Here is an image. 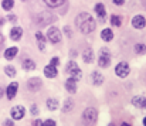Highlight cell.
Returning <instances> with one entry per match:
<instances>
[{
	"mask_svg": "<svg viewBox=\"0 0 146 126\" xmlns=\"http://www.w3.org/2000/svg\"><path fill=\"white\" fill-rule=\"evenodd\" d=\"M47 38H48L50 41L52 42V44H57V42L61 41V31L57 29V27H50L48 31H47Z\"/></svg>",
	"mask_w": 146,
	"mask_h": 126,
	"instance_id": "cell-7",
	"label": "cell"
},
{
	"mask_svg": "<svg viewBox=\"0 0 146 126\" xmlns=\"http://www.w3.org/2000/svg\"><path fill=\"white\" fill-rule=\"evenodd\" d=\"M64 33L67 34V37H68V38H70V37H72V30H71V27L65 26V27H64Z\"/></svg>",
	"mask_w": 146,
	"mask_h": 126,
	"instance_id": "cell-33",
	"label": "cell"
},
{
	"mask_svg": "<svg viewBox=\"0 0 146 126\" xmlns=\"http://www.w3.org/2000/svg\"><path fill=\"white\" fill-rule=\"evenodd\" d=\"M145 108H146V101H145Z\"/></svg>",
	"mask_w": 146,
	"mask_h": 126,
	"instance_id": "cell-45",
	"label": "cell"
},
{
	"mask_svg": "<svg viewBox=\"0 0 146 126\" xmlns=\"http://www.w3.org/2000/svg\"><path fill=\"white\" fill-rule=\"evenodd\" d=\"M111 23H112L115 27H121V26H122V17H121V16H116V14H112V16H111Z\"/></svg>",
	"mask_w": 146,
	"mask_h": 126,
	"instance_id": "cell-26",
	"label": "cell"
},
{
	"mask_svg": "<svg viewBox=\"0 0 146 126\" xmlns=\"http://www.w3.org/2000/svg\"><path fill=\"white\" fill-rule=\"evenodd\" d=\"M129 72H131V67H129L128 62L121 61V62L116 64V67H115V74H116L119 78H126V77L129 75Z\"/></svg>",
	"mask_w": 146,
	"mask_h": 126,
	"instance_id": "cell-5",
	"label": "cell"
},
{
	"mask_svg": "<svg viewBox=\"0 0 146 126\" xmlns=\"http://www.w3.org/2000/svg\"><path fill=\"white\" fill-rule=\"evenodd\" d=\"M145 101H146V96L138 95V96L132 98V105L136 106V108H145Z\"/></svg>",
	"mask_w": 146,
	"mask_h": 126,
	"instance_id": "cell-21",
	"label": "cell"
},
{
	"mask_svg": "<svg viewBox=\"0 0 146 126\" xmlns=\"http://www.w3.org/2000/svg\"><path fill=\"white\" fill-rule=\"evenodd\" d=\"M36 38H37V42H38L40 51H44V50H46V36H44L41 31H37V33H36Z\"/></svg>",
	"mask_w": 146,
	"mask_h": 126,
	"instance_id": "cell-22",
	"label": "cell"
},
{
	"mask_svg": "<svg viewBox=\"0 0 146 126\" xmlns=\"http://www.w3.org/2000/svg\"><path fill=\"white\" fill-rule=\"evenodd\" d=\"M3 126H14V122H13V119L10 118V119H6L4 122H3Z\"/></svg>",
	"mask_w": 146,
	"mask_h": 126,
	"instance_id": "cell-34",
	"label": "cell"
},
{
	"mask_svg": "<svg viewBox=\"0 0 146 126\" xmlns=\"http://www.w3.org/2000/svg\"><path fill=\"white\" fill-rule=\"evenodd\" d=\"M111 58H112V55H111L109 50L105 48V47L101 48L99 50V55H98V65L101 68H108L111 65Z\"/></svg>",
	"mask_w": 146,
	"mask_h": 126,
	"instance_id": "cell-4",
	"label": "cell"
},
{
	"mask_svg": "<svg viewBox=\"0 0 146 126\" xmlns=\"http://www.w3.org/2000/svg\"><path fill=\"white\" fill-rule=\"evenodd\" d=\"M50 65L58 67V65H60V58H58V57H52V58L50 60Z\"/></svg>",
	"mask_w": 146,
	"mask_h": 126,
	"instance_id": "cell-32",
	"label": "cell"
},
{
	"mask_svg": "<svg viewBox=\"0 0 146 126\" xmlns=\"http://www.w3.org/2000/svg\"><path fill=\"white\" fill-rule=\"evenodd\" d=\"M30 113L33 115V118H34V116H38L40 111H38V106H37L36 103H33V105L30 106Z\"/></svg>",
	"mask_w": 146,
	"mask_h": 126,
	"instance_id": "cell-30",
	"label": "cell"
},
{
	"mask_svg": "<svg viewBox=\"0 0 146 126\" xmlns=\"http://www.w3.org/2000/svg\"><path fill=\"white\" fill-rule=\"evenodd\" d=\"M13 6H14V0H3L1 1V7L6 11H10L13 9Z\"/></svg>",
	"mask_w": 146,
	"mask_h": 126,
	"instance_id": "cell-27",
	"label": "cell"
},
{
	"mask_svg": "<svg viewBox=\"0 0 146 126\" xmlns=\"http://www.w3.org/2000/svg\"><path fill=\"white\" fill-rule=\"evenodd\" d=\"M72 108H74V101L71 98H67L64 101V105H62V113H67V112L72 111Z\"/></svg>",
	"mask_w": 146,
	"mask_h": 126,
	"instance_id": "cell-24",
	"label": "cell"
},
{
	"mask_svg": "<svg viewBox=\"0 0 146 126\" xmlns=\"http://www.w3.org/2000/svg\"><path fill=\"white\" fill-rule=\"evenodd\" d=\"M7 19H9V20H16V17H14L13 14H9V16H7Z\"/></svg>",
	"mask_w": 146,
	"mask_h": 126,
	"instance_id": "cell-38",
	"label": "cell"
},
{
	"mask_svg": "<svg viewBox=\"0 0 146 126\" xmlns=\"http://www.w3.org/2000/svg\"><path fill=\"white\" fill-rule=\"evenodd\" d=\"M17 89H19V84H17L16 81H13L11 84L7 85L4 94H6V96H7L9 101H13V99L16 98V95H17Z\"/></svg>",
	"mask_w": 146,
	"mask_h": 126,
	"instance_id": "cell-9",
	"label": "cell"
},
{
	"mask_svg": "<svg viewBox=\"0 0 146 126\" xmlns=\"http://www.w3.org/2000/svg\"><path fill=\"white\" fill-rule=\"evenodd\" d=\"M101 38L105 42L112 41V40H113V31H112L111 29H104V30L101 31Z\"/></svg>",
	"mask_w": 146,
	"mask_h": 126,
	"instance_id": "cell-20",
	"label": "cell"
},
{
	"mask_svg": "<svg viewBox=\"0 0 146 126\" xmlns=\"http://www.w3.org/2000/svg\"><path fill=\"white\" fill-rule=\"evenodd\" d=\"M3 23H4V19H1V17H0V24H3Z\"/></svg>",
	"mask_w": 146,
	"mask_h": 126,
	"instance_id": "cell-42",
	"label": "cell"
},
{
	"mask_svg": "<svg viewBox=\"0 0 146 126\" xmlns=\"http://www.w3.org/2000/svg\"><path fill=\"white\" fill-rule=\"evenodd\" d=\"M17 52H19V48H17V47H9V48H6V51H4V58H6L7 61H11L13 58H16Z\"/></svg>",
	"mask_w": 146,
	"mask_h": 126,
	"instance_id": "cell-16",
	"label": "cell"
},
{
	"mask_svg": "<svg viewBox=\"0 0 146 126\" xmlns=\"http://www.w3.org/2000/svg\"><path fill=\"white\" fill-rule=\"evenodd\" d=\"M94 10H95V13H97L98 19L104 21V20H105V16H106V10H105V6H104L102 3H98V4H95Z\"/></svg>",
	"mask_w": 146,
	"mask_h": 126,
	"instance_id": "cell-17",
	"label": "cell"
},
{
	"mask_svg": "<svg viewBox=\"0 0 146 126\" xmlns=\"http://www.w3.org/2000/svg\"><path fill=\"white\" fill-rule=\"evenodd\" d=\"M135 52L138 54V55H143V54H146V45L145 44H136L135 45Z\"/></svg>",
	"mask_w": 146,
	"mask_h": 126,
	"instance_id": "cell-29",
	"label": "cell"
},
{
	"mask_svg": "<svg viewBox=\"0 0 146 126\" xmlns=\"http://www.w3.org/2000/svg\"><path fill=\"white\" fill-rule=\"evenodd\" d=\"M97 121H98V111L95 108H92V106L87 108V109L84 111V113H82V122H84V125L95 126Z\"/></svg>",
	"mask_w": 146,
	"mask_h": 126,
	"instance_id": "cell-2",
	"label": "cell"
},
{
	"mask_svg": "<svg viewBox=\"0 0 146 126\" xmlns=\"http://www.w3.org/2000/svg\"><path fill=\"white\" fill-rule=\"evenodd\" d=\"M77 82H78V80H75V78H72V77H70L67 81H65V89L70 92V94H75L77 92Z\"/></svg>",
	"mask_w": 146,
	"mask_h": 126,
	"instance_id": "cell-12",
	"label": "cell"
},
{
	"mask_svg": "<svg viewBox=\"0 0 146 126\" xmlns=\"http://www.w3.org/2000/svg\"><path fill=\"white\" fill-rule=\"evenodd\" d=\"M21 36H23V29L21 27H13L10 30V38L13 41H19L21 38Z\"/></svg>",
	"mask_w": 146,
	"mask_h": 126,
	"instance_id": "cell-15",
	"label": "cell"
},
{
	"mask_svg": "<svg viewBox=\"0 0 146 126\" xmlns=\"http://www.w3.org/2000/svg\"><path fill=\"white\" fill-rule=\"evenodd\" d=\"M21 67H23V70H26V71H33V70H36V62H34L33 60H30V58H26V60H23Z\"/></svg>",
	"mask_w": 146,
	"mask_h": 126,
	"instance_id": "cell-23",
	"label": "cell"
},
{
	"mask_svg": "<svg viewBox=\"0 0 146 126\" xmlns=\"http://www.w3.org/2000/svg\"><path fill=\"white\" fill-rule=\"evenodd\" d=\"M3 44H4V38H3V36H1V33H0V48L3 47Z\"/></svg>",
	"mask_w": 146,
	"mask_h": 126,
	"instance_id": "cell-37",
	"label": "cell"
},
{
	"mask_svg": "<svg viewBox=\"0 0 146 126\" xmlns=\"http://www.w3.org/2000/svg\"><path fill=\"white\" fill-rule=\"evenodd\" d=\"M142 1H143V4H145V6H146V0H142Z\"/></svg>",
	"mask_w": 146,
	"mask_h": 126,
	"instance_id": "cell-43",
	"label": "cell"
},
{
	"mask_svg": "<svg viewBox=\"0 0 146 126\" xmlns=\"http://www.w3.org/2000/svg\"><path fill=\"white\" fill-rule=\"evenodd\" d=\"M46 106H47L48 111L52 112V111H57V109L60 108V102H58L57 98H48L47 102H46Z\"/></svg>",
	"mask_w": 146,
	"mask_h": 126,
	"instance_id": "cell-19",
	"label": "cell"
},
{
	"mask_svg": "<svg viewBox=\"0 0 146 126\" xmlns=\"http://www.w3.org/2000/svg\"><path fill=\"white\" fill-rule=\"evenodd\" d=\"M90 80H91V82L95 85V86H99V85L104 84V75H102L99 71H94V72L90 75Z\"/></svg>",
	"mask_w": 146,
	"mask_h": 126,
	"instance_id": "cell-13",
	"label": "cell"
},
{
	"mask_svg": "<svg viewBox=\"0 0 146 126\" xmlns=\"http://www.w3.org/2000/svg\"><path fill=\"white\" fill-rule=\"evenodd\" d=\"M82 60L85 64H92L94 62V51L92 48H85L82 51Z\"/></svg>",
	"mask_w": 146,
	"mask_h": 126,
	"instance_id": "cell-14",
	"label": "cell"
},
{
	"mask_svg": "<svg viewBox=\"0 0 146 126\" xmlns=\"http://www.w3.org/2000/svg\"><path fill=\"white\" fill-rule=\"evenodd\" d=\"M75 24H77V27L81 30V33L82 34H91L94 30H95V27H97V23H95V20L91 17V14L90 13H80L77 17H75Z\"/></svg>",
	"mask_w": 146,
	"mask_h": 126,
	"instance_id": "cell-1",
	"label": "cell"
},
{
	"mask_svg": "<svg viewBox=\"0 0 146 126\" xmlns=\"http://www.w3.org/2000/svg\"><path fill=\"white\" fill-rule=\"evenodd\" d=\"M112 1H113L116 6H122V4L125 3V0H112Z\"/></svg>",
	"mask_w": 146,
	"mask_h": 126,
	"instance_id": "cell-36",
	"label": "cell"
},
{
	"mask_svg": "<svg viewBox=\"0 0 146 126\" xmlns=\"http://www.w3.org/2000/svg\"><path fill=\"white\" fill-rule=\"evenodd\" d=\"M108 126H115V125H113V123H109V125H108Z\"/></svg>",
	"mask_w": 146,
	"mask_h": 126,
	"instance_id": "cell-44",
	"label": "cell"
},
{
	"mask_svg": "<svg viewBox=\"0 0 146 126\" xmlns=\"http://www.w3.org/2000/svg\"><path fill=\"white\" fill-rule=\"evenodd\" d=\"M121 126H131V125H129V123H126V122H122V123H121Z\"/></svg>",
	"mask_w": 146,
	"mask_h": 126,
	"instance_id": "cell-40",
	"label": "cell"
},
{
	"mask_svg": "<svg viewBox=\"0 0 146 126\" xmlns=\"http://www.w3.org/2000/svg\"><path fill=\"white\" fill-rule=\"evenodd\" d=\"M44 75L47 77V78H55L57 75H58V70H57V67H54V65H47L46 68H44Z\"/></svg>",
	"mask_w": 146,
	"mask_h": 126,
	"instance_id": "cell-18",
	"label": "cell"
},
{
	"mask_svg": "<svg viewBox=\"0 0 146 126\" xmlns=\"http://www.w3.org/2000/svg\"><path fill=\"white\" fill-rule=\"evenodd\" d=\"M31 126H43V121H41V119H34Z\"/></svg>",
	"mask_w": 146,
	"mask_h": 126,
	"instance_id": "cell-35",
	"label": "cell"
},
{
	"mask_svg": "<svg viewBox=\"0 0 146 126\" xmlns=\"http://www.w3.org/2000/svg\"><path fill=\"white\" fill-rule=\"evenodd\" d=\"M41 86H43V81H41L38 77L30 78V80L27 81V88H29V91H31V92H38V91L41 89Z\"/></svg>",
	"mask_w": 146,
	"mask_h": 126,
	"instance_id": "cell-8",
	"label": "cell"
},
{
	"mask_svg": "<svg viewBox=\"0 0 146 126\" xmlns=\"http://www.w3.org/2000/svg\"><path fill=\"white\" fill-rule=\"evenodd\" d=\"M43 126H57V122L54 119H46L43 121Z\"/></svg>",
	"mask_w": 146,
	"mask_h": 126,
	"instance_id": "cell-31",
	"label": "cell"
},
{
	"mask_svg": "<svg viewBox=\"0 0 146 126\" xmlns=\"http://www.w3.org/2000/svg\"><path fill=\"white\" fill-rule=\"evenodd\" d=\"M3 95H4V91H3V88L0 86V99L3 98Z\"/></svg>",
	"mask_w": 146,
	"mask_h": 126,
	"instance_id": "cell-39",
	"label": "cell"
},
{
	"mask_svg": "<svg viewBox=\"0 0 146 126\" xmlns=\"http://www.w3.org/2000/svg\"><path fill=\"white\" fill-rule=\"evenodd\" d=\"M24 115H26V108L23 105H16L10 109V118L13 121H20L24 118Z\"/></svg>",
	"mask_w": 146,
	"mask_h": 126,
	"instance_id": "cell-6",
	"label": "cell"
},
{
	"mask_svg": "<svg viewBox=\"0 0 146 126\" xmlns=\"http://www.w3.org/2000/svg\"><path fill=\"white\" fill-rule=\"evenodd\" d=\"M132 26H133L135 29H138V30H142V29H145L146 19L143 17V16H141V14L135 16V17L132 19Z\"/></svg>",
	"mask_w": 146,
	"mask_h": 126,
	"instance_id": "cell-11",
	"label": "cell"
},
{
	"mask_svg": "<svg viewBox=\"0 0 146 126\" xmlns=\"http://www.w3.org/2000/svg\"><path fill=\"white\" fill-rule=\"evenodd\" d=\"M52 20H54V17L47 13V11H43V13H40L38 14V17H37V23H38V26H47L50 23H52Z\"/></svg>",
	"mask_w": 146,
	"mask_h": 126,
	"instance_id": "cell-10",
	"label": "cell"
},
{
	"mask_svg": "<svg viewBox=\"0 0 146 126\" xmlns=\"http://www.w3.org/2000/svg\"><path fill=\"white\" fill-rule=\"evenodd\" d=\"M65 72L70 75V77H72V78H75V80H81L82 78V71L80 70V67H78V64L75 62V61H68L67 62V65H65Z\"/></svg>",
	"mask_w": 146,
	"mask_h": 126,
	"instance_id": "cell-3",
	"label": "cell"
},
{
	"mask_svg": "<svg viewBox=\"0 0 146 126\" xmlns=\"http://www.w3.org/2000/svg\"><path fill=\"white\" fill-rule=\"evenodd\" d=\"M4 72H6V75L10 77V78L16 77V68H14L13 65H6V67H4Z\"/></svg>",
	"mask_w": 146,
	"mask_h": 126,
	"instance_id": "cell-28",
	"label": "cell"
},
{
	"mask_svg": "<svg viewBox=\"0 0 146 126\" xmlns=\"http://www.w3.org/2000/svg\"><path fill=\"white\" fill-rule=\"evenodd\" d=\"M48 7H51V9H54V7H60L61 4H64V1L65 0H43Z\"/></svg>",
	"mask_w": 146,
	"mask_h": 126,
	"instance_id": "cell-25",
	"label": "cell"
},
{
	"mask_svg": "<svg viewBox=\"0 0 146 126\" xmlns=\"http://www.w3.org/2000/svg\"><path fill=\"white\" fill-rule=\"evenodd\" d=\"M142 123H143V126H146V116L143 118V121H142Z\"/></svg>",
	"mask_w": 146,
	"mask_h": 126,
	"instance_id": "cell-41",
	"label": "cell"
}]
</instances>
